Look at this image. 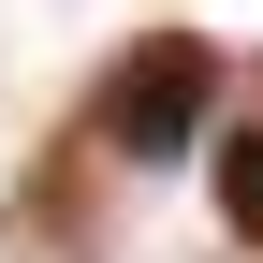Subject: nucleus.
<instances>
[{"label": "nucleus", "instance_id": "2", "mask_svg": "<svg viewBox=\"0 0 263 263\" xmlns=\"http://www.w3.org/2000/svg\"><path fill=\"white\" fill-rule=\"evenodd\" d=\"M219 219L263 249V117H249V132H219Z\"/></svg>", "mask_w": 263, "mask_h": 263}, {"label": "nucleus", "instance_id": "1", "mask_svg": "<svg viewBox=\"0 0 263 263\" xmlns=\"http://www.w3.org/2000/svg\"><path fill=\"white\" fill-rule=\"evenodd\" d=\"M117 161H190V132H219V44L205 29H146L103 59V103H88Z\"/></svg>", "mask_w": 263, "mask_h": 263}]
</instances>
